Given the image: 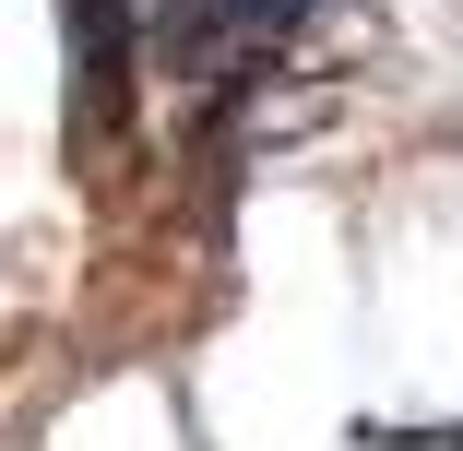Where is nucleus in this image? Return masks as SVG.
<instances>
[{
    "instance_id": "nucleus-1",
    "label": "nucleus",
    "mask_w": 463,
    "mask_h": 451,
    "mask_svg": "<svg viewBox=\"0 0 463 451\" xmlns=\"http://www.w3.org/2000/svg\"><path fill=\"white\" fill-rule=\"evenodd\" d=\"M309 36V0H166L143 24V60L178 83H261Z\"/></svg>"
},
{
    "instance_id": "nucleus-2",
    "label": "nucleus",
    "mask_w": 463,
    "mask_h": 451,
    "mask_svg": "<svg viewBox=\"0 0 463 451\" xmlns=\"http://www.w3.org/2000/svg\"><path fill=\"white\" fill-rule=\"evenodd\" d=\"M60 36H71V119H83V143H96V131L131 108V48H143V24H131V0H60Z\"/></svg>"
}]
</instances>
